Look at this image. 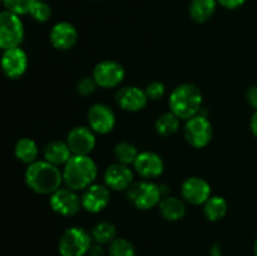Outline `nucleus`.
<instances>
[{
  "instance_id": "25",
  "label": "nucleus",
  "mask_w": 257,
  "mask_h": 256,
  "mask_svg": "<svg viewBox=\"0 0 257 256\" xmlns=\"http://www.w3.org/2000/svg\"><path fill=\"white\" fill-rule=\"evenodd\" d=\"M180 118L173 114L171 110L167 113H163L156 119V132L162 136V137H170V136H173L177 132L178 128H180Z\"/></svg>"
},
{
  "instance_id": "27",
  "label": "nucleus",
  "mask_w": 257,
  "mask_h": 256,
  "mask_svg": "<svg viewBox=\"0 0 257 256\" xmlns=\"http://www.w3.org/2000/svg\"><path fill=\"white\" fill-rule=\"evenodd\" d=\"M29 15L38 23H45L52 17V8L44 0H35L29 10Z\"/></svg>"
},
{
  "instance_id": "11",
  "label": "nucleus",
  "mask_w": 257,
  "mask_h": 256,
  "mask_svg": "<svg viewBox=\"0 0 257 256\" xmlns=\"http://www.w3.org/2000/svg\"><path fill=\"white\" fill-rule=\"evenodd\" d=\"M115 114L104 103H95L88 110V124L94 133L107 135L115 127Z\"/></svg>"
},
{
  "instance_id": "15",
  "label": "nucleus",
  "mask_w": 257,
  "mask_h": 256,
  "mask_svg": "<svg viewBox=\"0 0 257 256\" xmlns=\"http://www.w3.org/2000/svg\"><path fill=\"white\" fill-rule=\"evenodd\" d=\"M135 171L145 180H153L162 175L165 170V162L162 157L152 151H143L138 153L133 162Z\"/></svg>"
},
{
  "instance_id": "7",
  "label": "nucleus",
  "mask_w": 257,
  "mask_h": 256,
  "mask_svg": "<svg viewBox=\"0 0 257 256\" xmlns=\"http://www.w3.org/2000/svg\"><path fill=\"white\" fill-rule=\"evenodd\" d=\"M183 135L193 148H203L212 140V124L206 115L197 114L186 120Z\"/></svg>"
},
{
  "instance_id": "9",
  "label": "nucleus",
  "mask_w": 257,
  "mask_h": 256,
  "mask_svg": "<svg viewBox=\"0 0 257 256\" xmlns=\"http://www.w3.org/2000/svg\"><path fill=\"white\" fill-rule=\"evenodd\" d=\"M92 77L97 82L98 87L110 89L122 84L125 78V69L115 60H102L94 67Z\"/></svg>"
},
{
  "instance_id": "23",
  "label": "nucleus",
  "mask_w": 257,
  "mask_h": 256,
  "mask_svg": "<svg viewBox=\"0 0 257 256\" xmlns=\"http://www.w3.org/2000/svg\"><path fill=\"white\" fill-rule=\"evenodd\" d=\"M217 8L216 0H192L190 4V15L196 23L208 22Z\"/></svg>"
},
{
  "instance_id": "21",
  "label": "nucleus",
  "mask_w": 257,
  "mask_h": 256,
  "mask_svg": "<svg viewBox=\"0 0 257 256\" xmlns=\"http://www.w3.org/2000/svg\"><path fill=\"white\" fill-rule=\"evenodd\" d=\"M14 155L20 162L30 165V163L37 161L38 155H39V148H38L37 142L33 138L23 137L15 143Z\"/></svg>"
},
{
  "instance_id": "30",
  "label": "nucleus",
  "mask_w": 257,
  "mask_h": 256,
  "mask_svg": "<svg viewBox=\"0 0 257 256\" xmlns=\"http://www.w3.org/2000/svg\"><path fill=\"white\" fill-rule=\"evenodd\" d=\"M148 100H160L165 97L166 87L162 82H152L145 88Z\"/></svg>"
},
{
  "instance_id": "34",
  "label": "nucleus",
  "mask_w": 257,
  "mask_h": 256,
  "mask_svg": "<svg viewBox=\"0 0 257 256\" xmlns=\"http://www.w3.org/2000/svg\"><path fill=\"white\" fill-rule=\"evenodd\" d=\"M89 256H103V253H104V251H103V247L102 245H99V243H92V246H90L89 248Z\"/></svg>"
},
{
  "instance_id": "16",
  "label": "nucleus",
  "mask_w": 257,
  "mask_h": 256,
  "mask_svg": "<svg viewBox=\"0 0 257 256\" xmlns=\"http://www.w3.org/2000/svg\"><path fill=\"white\" fill-rule=\"evenodd\" d=\"M115 102L120 109L135 113L145 109L148 103V98L145 89H141L135 85H128L118 90L115 94Z\"/></svg>"
},
{
  "instance_id": "28",
  "label": "nucleus",
  "mask_w": 257,
  "mask_h": 256,
  "mask_svg": "<svg viewBox=\"0 0 257 256\" xmlns=\"http://www.w3.org/2000/svg\"><path fill=\"white\" fill-rule=\"evenodd\" d=\"M110 256H135L136 251L132 243L123 237H117L109 245Z\"/></svg>"
},
{
  "instance_id": "13",
  "label": "nucleus",
  "mask_w": 257,
  "mask_h": 256,
  "mask_svg": "<svg viewBox=\"0 0 257 256\" xmlns=\"http://www.w3.org/2000/svg\"><path fill=\"white\" fill-rule=\"evenodd\" d=\"M82 207L89 213H99L107 208L110 202V190L102 183H93L83 191Z\"/></svg>"
},
{
  "instance_id": "36",
  "label": "nucleus",
  "mask_w": 257,
  "mask_h": 256,
  "mask_svg": "<svg viewBox=\"0 0 257 256\" xmlns=\"http://www.w3.org/2000/svg\"><path fill=\"white\" fill-rule=\"evenodd\" d=\"M253 248H255V255L257 256V238H256V241H255V246H253Z\"/></svg>"
},
{
  "instance_id": "2",
  "label": "nucleus",
  "mask_w": 257,
  "mask_h": 256,
  "mask_svg": "<svg viewBox=\"0 0 257 256\" xmlns=\"http://www.w3.org/2000/svg\"><path fill=\"white\" fill-rule=\"evenodd\" d=\"M63 182L74 191H84L95 182L98 176L97 163L89 156L73 155L63 166Z\"/></svg>"
},
{
  "instance_id": "18",
  "label": "nucleus",
  "mask_w": 257,
  "mask_h": 256,
  "mask_svg": "<svg viewBox=\"0 0 257 256\" xmlns=\"http://www.w3.org/2000/svg\"><path fill=\"white\" fill-rule=\"evenodd\" d=\"M133 183V171L127 165L113 163L104 172V185L113 191H127Z\"/></svg>"
},
{
  "instance_id": "33",
  "label": "nucleus",
  "mask_w": 257,
  "mask_h": 256,
  "mask_svg": "<svg viewBox=\"0 0 257 256\" xmlns=\"http://www.w3.org/2000/svg\"><path fill=\"white\" fill-rule=\"evenodd\" d=\"M246 99H247L248 104L257 110V85H251L246 92Z\"/></svg>"
},
{
  "instance_id": "22",
  "label": "nucleus",
  "mask_w": 257,
  "mask_h": 256,
  "mask_svg": "<svg viewBox=\"0 0 257 256\" xmlns=\"http://www.w3.org/2000/svg\"><path fill=\"white\" fill-rule=\"evenodd\" d=\"M228 211V203L222 196H211L203 203V215L211 222L222 220Z\"/></svg>"
},
{
  "instance_id": "4",
  "label": "nucleus",
  "mask_w": 257,
  "mask_h": 256,
  "mask_svg": "<svg viewBox=\"0 0 257 256\" xmlns=\"http://www.w3.org/2000/svg\"><path fill=\"white\" fill-rule=\"evenodd\" d=\"M128 201L137 210L147 211L158 206L162 200V192L160 186L150 180H142L133 182L127 190Z\"/></svg>"
},
{
  "instance_id": "6",
  "label": "nucleus",
  "mask_w": 257,
  "mask_h": 256,
  "mask_svg": "<svg viewBox=\"0 0 257 256\" xmlns=\"http://www.w3.org/2000/svg\"><path fill=\"white\" fill-rule=\"evenodd\" d=\"M24 39V25L19 15L0 10V49L20 47Z\"/></svg>"
},
{
  "instance_id": "5",
  "label": "nucleus",
  "mask_w": 257,
  "mask_h": 256,
  "mask_svg": "<svg viewBox=\"0 0 257 256\" xmlns=\"http://www.w3.org/2000/svg\"><path fill=\"white\" fill-rule=\"evenodd\" d=\"M93 240L83 227H70L60 236L58 248L62 256H84L89 252Z\"/></svg>"
},
{
  "instance_id": "37",
  "label": "nucleus",
  "mask_w": 257,
  "mask_h": 256,
  "mask_svg": "<svg viewBox=\"0 0 257 256\" xmlns=\"http://www.w3.org/2000/svg\"><path fill=\"white\" fill-rule=\"evenodd\" d=\"M3 4V2H2V0H0V5H2Z\"/></svg>"
},
{
  "instance_id": "35",
  "label": "nucleus",
  "mask_w": 257,
  "mask_h": 256,
  "mask_svg": "<svg viewBox=\"0 0 257 256\" xmlns=\"http://www.w3.org/2000/svg\"><path fill=\"white\" fill-rule=\"evenodd\" d=\"M251 131H252L253 136L257 138V110H255L252 118H251Z\"/></svg>"
},
{
  "instance_id": "1",
  "label": "nucleus",
  "mask_w": 257,
  "mask_h": 256,
  "mask_svg": "<svg viewBox=\"0 0 257 256\" xmlns=\"http://www.w3.org/2000/svg\"><path fill=\"white\" fill-rule=\"evenodd\" d=\"M28 187L39 195H52L62 187L63 173L59 167L45 160H37L28 165L24 173Z\"/></svg>"
},
{
  "instance_id": "10",
  "label": "nucleus",
  "mask_w": 257,
  "mask_h": 256,
  "mask_svg": "<svg viewBox=\"0 0 257 256\" xmlns=\"http://www.w3.org/2000/svg\"><path fill=\"white\" fill-rule=\"evenodd\" d=\"M28 55L20 47L3 50L0 57V68L9 79H19L28 69Z\"/></svg>"
},
{
  "instance_id": "8",
  "label": "nucleus",
  "mask_w": 257,
  "mask_h": 256,
  "mask_svg": "<svg viewBox=\"0 0 257 256\" xmlns=\"http://www.w3.org/2000/svg\"><path fill=\"white\" fill-rule=\"evenodd\" d=\"M49 205L55 213L65 217L75 216L82 210V198L78 191L69 187H60L50 195Z\"/></svg>"
},
{
  "instance_id": "32",
  "label": "nucleus",
  "mask_w": 257,
  "mask_h": 256,
  "mask_svg": "<svg viewBox=\"0 0 257 256\" xmlns=\"http://www.w3.org/2000/svg\"><path fill=\"white\" fill-rule=\"evenodd\" d=\"M217 4H220L221 7L226 8V9H238L240 7H242L246 3V0H216Z\"/></svg>"
},
{
  "instance_id": "29",
  "label": "nucleus",
  "mask_w": 257,
  "mask_h": 256,
  "mask_svg": "<svg viewBox=\"0 0 257 256\" xmlns=\"http://www.w3.org/2000/svg\"><path fill=\"white\" fill-rule=\"evenodd\" d=\"M2 2L5 7V10L14 13L20 17V15L29 14L30 8L35 0H2Z\"/></svg>"
},
{
  "instance_id": "3",
  "label": "nucleus",
  "mask_w": 257,
  "mask_h": 256,
  "mask_svg": "<svg viewBox=\"0 0 257 256\" xmlns=\"http://www.w3.org/2000/svg\"><path fill=\"white\" fill-rule=\"evenodd\" d=\"M168 103L171 112L186 122L197 115L202 109V92L192 83H183L171 92Z\"/></svg>"
},
{
  "instance_id": "31",
  "label": "nucleus",
  "mask_w": 257,
  "mask_h": 256,
  "mask_svg": "<svg viewBox=\"0 0 257 256\" xmlns=\"http://www.w3.org/2000/svg\"><path fill=\"white\" fill-rule=\"evenodd\" d=\"M98 84L93 77H84L79 80L77 85V90L80 95L83 97H89V95L94 94L97 90Z\"/></svg>"
},
{
  "instance_id": "19",
  "label": "nucleus",
  "mask_w": 257,
  "mask_h": 256,
  "mask_svg": "<svg viewBox=\"0 0 257 256\" xmlns=\"http://www.w3.org/2000/svg\"><path fill=\"white\" fill-rule=\"evenodd\" d=\"M43 156H44L45 161L59 167V166H64L69 161L73 153L68 146L67 141L53 140L44 146Z\"/></svg>"
},
{
  "instance_id": "20",
  "label": "nucleus",
  "mask_w": 257,
  "mask_h": 256,
  "mask_svg": "<svg viewBox=\"0 0 257 256\" xmlns=\"http://www.w3.org/2000/svg\"><path fill=\"white\" fill-rule=\"evenodd\" d=\"M160 213L165 220L170 222H176L185 217L186 215V206L182 200L175 196H166L158 203Z\"/></svg>"
},
{
  "instance_id": "14",
  "label": "nucleus",
  "mask_w": 257,
  "mask_h": 256,
  "mask_svg": "<svg viewBox=\"0 0 257 256\" xmlns=\"http://www.w3.org/2000/svg\"><path fill=\"white\" fill-rule=\"evenodd\" d=\"M67 143L70 151L75 156H89L97 145L95 133L89 127L79 125L69 131L67 136Z\"/></svg>"
},
{
  "instance_id": "17",
  "label": "nucleus",
  "mask_w": 257,
  "mask_h": 256,
  "mask_svg": "<svg viewBox=\"0 0 257 256\" xmlns=\"http://www.w3.org/2000/svg\"><path fill=\"white\" fill-rule=\"evenodd\" d=\"M50 44L57 50H69L77 44L78 30L72 23L59 22L49 32Z\"/></svg>"
},
{
  "instance_id": "12",
  "label": "nucleus",
  "mask_w": 257,
  "mask_h": 256,
  "mask_svg": "<svg viewBox=\"0 0 257 256\" xmlns=\"http://www.w3.org/2000/svg\"><path fill=\"white\" fill-rule=\"evenodd\" d=\"M181 196L183 201L193 206L203 205L212 196L211 185L201 177H188L181 185Z\"/></svg>"
},
{
  "instance_id": "24",
  "label": "nucleus",
  "mask_w": 257,
  "mask_h": 256,
  "mask_svg": "<svg viewBox=\"0 0 257 256\" xmlns=\"http://www.w3.org/2000/svg\"><path fill=\"white\" fill-rule=\"evenodd\" d=\"M90 236H92L93 242L99 243L102 246L108 245V243L110 245L117 238V228L112 222L102 221L93 227Z\"/></svg>"
},
{
  "instance_id": "26",
  "label": "nucleus",
  "mask_w": 257,
  "mask_h": 256,
  "mask_svg": "<svg viewBox=\"0 0 257 256\" xmlns=\"http://www.w3.org/2000/svg\"><path fill=\"white\" fill-rule=\"evenodd\" d=\"M138 150L133 143L127 142V141H122V142L117 143L114 147V157L118 163L122 165H133L138 156Z\"/></svg>"
}]
</instances>
